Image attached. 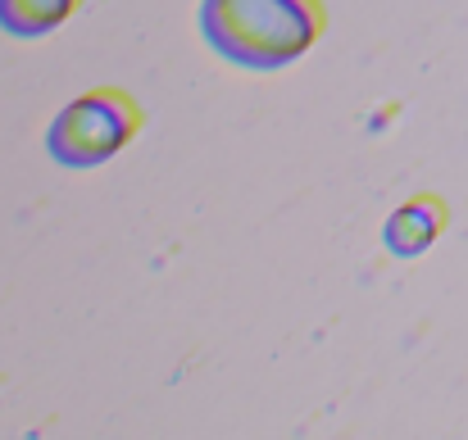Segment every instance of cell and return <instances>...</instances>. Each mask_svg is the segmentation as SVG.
Here are the masks:
<instances>
[{
    "instance_id": "obj_4",
    "label": "cell",
    "mask_w": 468,
    "mask_h": 440,
    "mask_svg": "<svg viewBox=\"0 0 468 440\" xmlns=\"http://www.w3.org/2000/svg\"><path fill=\"white\" fill-rule=\"evenodd\" d=\"M391 227H410V232H414V236H410V250H419V246H428V236H432L437 218H428V223H423V218H419V209H405Z\"/></svg>"
},
{
    "instance_id": "obj_3",
    "label": "cell",
    "mask_w": 468,
    "mask_h": 440,
    "mask_svg": "<svg viewBox=\"0 0 468 440\" xmlns=\"http://www.w3.org/2000/svg\"><path fill=\"white\" fill-rule=\"evenodd\" d=\"M78 0H0V27L18 32V37H37L55 23H64L73 14Z\"/></svg>"
},
{
    "instance_id": "obj_2",
    "label": "cell",
    "mask_w": 468,
    "mask_h": 440,
    "mask_svg": "<svg viewBox=\"0 0 468 440\" xmlns=\"http://www.w3.org/2000/svg\"><path fill=\"white\" fill-rule=\"evenodd\" d=\"M137 128V110L119 96V91H96L87 100H73L55 128H50V154L69 168H91L101 159H110Z\"/></svg>"
},
{
    "instance_id": "obj_1",
    "label": "cell",
    "mask_w": 468,
    "mask_h": 440,
    "mask_svg": "<svg viewBox=\"0 0 468 440\" xmlns=\"http://www.w3.org/2000/svg\"><path fill=\"white\" fill-rule=\"evenodd\" d=\"M200 27L223 59L246 68H278L310 50L318 14L310 0H205Z\"/></svg>"
}]
</instances>
